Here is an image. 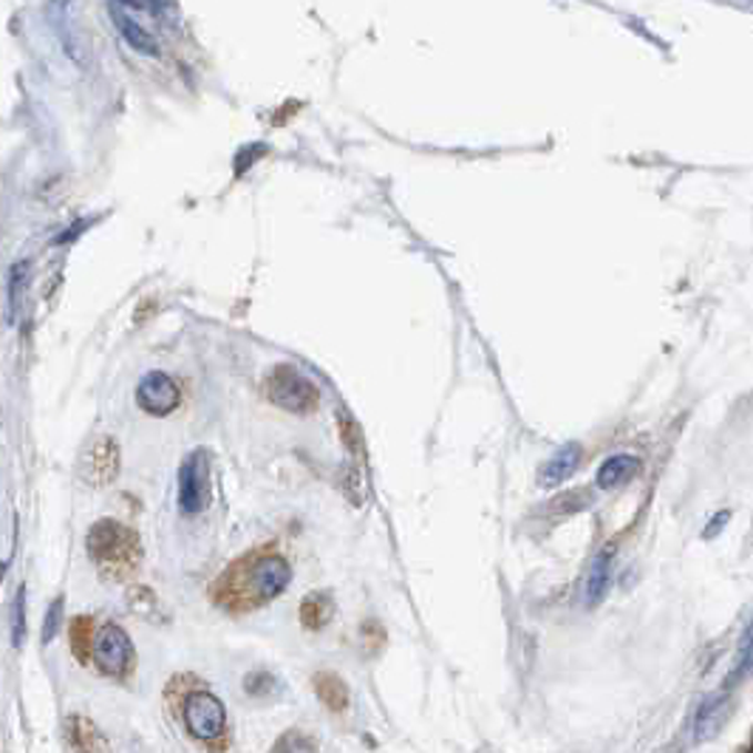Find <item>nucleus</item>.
Returning a JSON list of instances; mask_svg holds the SVG:
<instances>
[{"label": "nucleus", "instance_id": "1", "mask_svg": "<svg viewBox=\"0 0 753 753\" xmlns=\"http://www.w3.org/2000/svg\"><path fill=\"white\" fill-rule=\"evenodd\" d=\"M89 556L105 576L125 578L140 561V538L114 519L96 521L85 538Z\"/></svg>", "mask_w": 753, "mask_h": 753}, {"label": "nucleus", "instance_id": "2", "mask_svg": "<svg viewBox=\"0 0 753 753\" xmlns=\"http://www.w3.org/2000/svg\"><path fill=\"white\" fill-rule=\"evenodd\" d=\"M266 397L273 399L278 408H284V411L309 414L317 408L320 394H317L315 383L304 377L298 368L289 366V363H281V366H275L273 372L266 374Z\"/></svg>", "mask_w": 753, "mask_h": 753}, {"label": "nucleus", "instance_id": "3", "mask_svg": "<svg viewBox=\"0 0 753 753\" xmlns=\"http://www.w3.org/2000/svg\"><path fill=\"white\" fill-rule=\"evenodd\" d=\"M179 507L182 513L196 516L207 510L210 505V459L207 450H193L191 456H184V462L179 465Z\"/></svg>", "mask_w": 753, "mask_h": 753}, {"label": "nucleus", "instance_id": "4", "mask_svg": "<svg viewBox=\"0 0 753 753\" xmlns=\"http://www.w3.org/2000/svg\"><path fill=\"white\" fill-rule=\"evenodd\" d=\"M292 570L286 558L275 556V552H266L250 561V576H247V589L255 596V601H273L289 583Z\"/></svg>", "mask_w": 753, "mask_h": 753}, {"label": "nucleus", "instance_id": "5", "mask_svg": "<svg viewBox=\"0 0 753 753\" xmlns=\"http://www.w3.org/2000/svg\"><path fill=\"white\" fill-rule=\"evenodd\" d=\"M136 403L145 414L153 417H167L182 403V391H179L176 380L165 372H147L136 386Z\"/></svg>", "mask_w": 753, "mask_h": 753}, {"label": "nucleus", "instance_id": "6", "mask_svg": "<svg viewBox=\"0 0 753 753\" xmlns=\"http://www.w3.org/2000/svg\"><path fill=\"white\" fill-rule=\"evenodd\" d=\"M94 660L105 674H114V678L125 674L133 660L131 638L116 623L102 627L94 638Z\"/></svg>", "mask_w": 753, "mask_h": 753}, {"label": "nucleus", "instance_id": "7", "mask_svg": "<svg viewBox=\"0 0 753 753\" xmlns=\"http://www.w3.org/2000/svg\"><path fill=\"white\" fill-rule=\"evenodd\" d=\"M184 722L199 740H213L224 731V705L213 694H193L184 705Z\"/></svg>", "mask_w": 753, "mask_h": 753}, {"label": "nucleus", "instance_id": "8", "mask_svg": "<svg viewBox=\"0 0 753 753\" xmlns=\"http://www.w3.org/2000/svg\"><path fill=\"white\" fill-rule=\"evenodd\" d=\"M108 12H111L116 29H120V34L125 38V43L131 45V49H136L140 54H145V58H159V43L153 40V34L147 32L145 26L133 18L131 7H125V3H108Z\"/></svg>", "mask_w": 753, "mask_h": 753}, {"label": "nucleus", "instance_id": "9", "mask_svg": "<svg viewBox=\"0 0 753 753\" xmlns=\"http://www.w3.org/2000/svg\"><path fill=\"white\" fill-rule=\"evenodd\" d=\"M120 470V448H116V439L102 437L91 445L89 456H85V479L94 481V485H105L111 481Z\"/></svg>", "mask_w": 753, "mask_h": 753}, {"label": "nucleus", "instance_id": "10", "mask_svg": "<svg viewBox=\"0 0 753 753\" xmlns=\"http://www.w3.org/2000/svg\"><path fill=\"white\" fill-rule=\"evenodd\" d=\"M640 468H643V465H640L638 456H632V454L609 456L607 462L598 468V476H596L598 488H601V490L623 488L627 481H632L634 476L640 474Z\"/></svg>", "mask_w": 753, "mask_h": 753}, {"label": "nucleus", "instance_id": "11", "mask_svg": "<svg viewBox=\"0 0 753 753\" xmlns=\"http://www.w3.org/2000/svg\"><path fill=\"white\" fill-rule=\"evenodd\" d=\"M578 465H581V445L570 442L563 445V448H558L556 454H552L550 462L541 468V476H538L541 488H556L563 479H570L578 470Z\"/></svg>", "mask_w": 753, "mask_h": 753}, {"label": "nucleus", "instance_id": "12", "mask_svg": "<svg viewBox=\"0 0 753 753\" xmlns=\"http://www.w3.org/2000/svg\"><path fill=\"white\" fill-rule=\"evenodd\" d=\"M609 578H612V550H603L601 556L592 561L587 572V587H583V601L587 607H598L603 601L609 589Z\"/></svg>", "mask_w": 753, "mask_h": 753}, {"label": "nucleus", "instance_id": "13", "mask_svg": "<svg viewBox=\"0 0 753 753\" xmlns=\"http://www.w3.org/2000/svg\"><path fill=\"white\" fill-rule=\"evenodd\" d=\"M332 614H335V601L326 592H312L301 603V621L306 629H323L332 621Z\"/></svg>", "mask_w": 753, "mask_h": 753}, {"label": "nucleus", "instance_id": "14", "mask_svg": "<svg viewBox=\"0 0 753 753\" xmlns=\"http://www.w3.org/2000/svg\"><path fill=\"white\" fill-rule=\"evenodd\" d=\"M722 722H725V700L722 696H711L709 703L700 709V714H696V736L700 740H711L722 729Z\"/></svg>", "mask_w": 753, "mask_h": 753}, {"label": "nucleus", "instance_id": "15", "mask_svg": "<svg viewBox=\"0 0 753 753\" xmlns=\"http://www.w3.org/2000/svg\"><path fill=\"white\" fill-rule=\"evenodd\" d=\"M60 618H63V598H58V601L49 607V614H45L43 623V643H51V640H54V634H58L60 629Z\"/></svg>", "mask_w": 753, "mask_h": 753}, {"label": "nucleus", "instance_id": "16", "mask_svg": "<svg viewBox=\"0 0 753 753\" xmlns=\"http://www.w3.org/2000/svg\"><path fill=\"white\" fill-rule=\"evenodd\" d=\"M275 753H317V747L312 745L306 736H284V740L278 742V747H275Z\"/></svg>", "mask_w": 753, "mask_h": 753}, {"label": "nucleus", "instance_id": "17", "mask_svg": "<svg viewBox=\"0 0 753 753\" xmlns=\"http://www.w3.org/2000/svg\"><path fill=\"white\" fill-rule=\"evenodd\" d=\"M26 638V592L20 589L18 607H14V645L23 643Z\"/></svg>", "mask_w": 753, "mask_h": 753}, {"label": "nucleus", "instance_id": "18", "mask_svg": "<svg viewBox=\"0 0 753 753\" xmlns=\"http://www.w3.org/2000/svg\"><path fill=\"white\" fill-rule=\"evenodd\" d=\"M729 519H731V513H716L714 521H711L709 530H703V538H714L716 532H720V527L725 525V521H729Z\"/></svg>", "mask_w": 753, "mask_h": 753}]
</instances>
